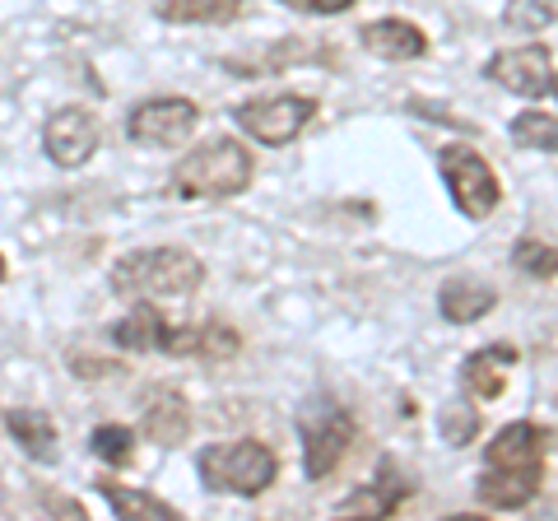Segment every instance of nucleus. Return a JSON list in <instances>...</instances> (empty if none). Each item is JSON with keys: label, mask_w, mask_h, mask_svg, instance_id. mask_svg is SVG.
Here are the masks:
<instances>
[{"label": "nucleus", "mask_w": 558, "mask_h": 521, "mask_svg": "<svg viewBox=\"0 0 558 521\" xmlns=\"http://www.w3.org/2000/svg\"><path fill=\"white\" fill-rule=\"evenodd\" d=\"M517 368V350L512 344H484V350L465 354L461 363V381L475 401H498L508 391V373Z\"/></svg>", "instance_id": "nucleus-13"}, {"label": "nucleus", "mask_w": 558, "mask_h": 521, "mask_svg": "<svg viewBox=\"0 0 558 521\" xmlns=\"http://www.w3.org/2000/svg\"><path fill=\"white\" fill-rule=\"evenodd\" d=\"M0 280H5V256H0Z\"/></svg>", "instance_id": "nucleus-28"}, {"label": "nucleus", "mask_w": 558, "mask_h": 521, "mask_svg": "<svg viewBox=\"0 0 558 521\" xmlns=\"http://www.w3.org/2000/svg\"><path fill=\"white\" fill-rule=\"evenodd\" d=\"M359 428L349 420L344 410H326L317 424H307V443H303V471L307 480H326L340 471V461L349 457V447H354Z\"/></svg>", "instance_id": "nucleus-10"}, {"label": "nucleus", "mask_w": 558, "mask_h": 521, "mask_svg": "<svg viewBox=\"0 0 558 521\" xmlns=\"http://www.w3.org/2000/svg\"><path fill=\"white\" fill-rule=\"evenodd\" d=\"M438 172H442L451 201H457V210L465 219H475V223L494 219V210L502 205V182L475 145H442L438 149Z\"/></svg>", "instance_id": "nucleus-4"}, {"label": "nucleus", "mask_w": 558, "mask_h": 521, "mask_svg": "<svg viewBox=\"0 0 558 521\" xmlns=\"http://www.w3.org/2000/svg\"><path fill=\"white\" fill-rule=\"evenodd\" d=\"M5 428H10V438L20 443V451L28 461L51 465L61 457V433H57V420H51L47 410H10Z\"/></svg>", "instance_id": "nucleus-17"}, {"label": "nucleus", "mask_w": 558, "mask_h": 521, "mask_svg": "<svg viewBox=\"0 0 558 521\" xmlns=\"http://www.w3.org/2000/svg\"><path fill=\"white\" fill-rule=\"evenodd\" d=\"M363 51L377 61H418L428 51V33L410 20H373L363 28Z\"/></svg>", "instance_id": "nucleus-16"}, {"label": "nucleus", "mask_w": 558, "mask_h": 521, "mask_svg": "<svg viewBox=\"0 0 558 521\" xmlns=\"http://www.w3.org/2000/svg\"><path fill=\"white\" fill-rule=\"evenodd\" d=\"M512 145L554 154V145H558V121H554V112H545V108H526V112L512 121Z\"/></svg>", "instance_id": "nucleus-21"}, {"label": "nucleus", "mask_w": 558, "mask_h": 521, "mask_svg": "<svg viewBox=\"0 0 558 521\" xmlns=\"http://www.w3.org/2000/svg\"><path fill=\"white\" fill-rule=\"evenodd\" d=\"M70 373H75L80 381H108V377H121V363H117V359H98V354L75 350V354H70Z\"/></svg>", "instance_id": "nucleus-26"}, {"label": "nucleus", "mask_w": 558, "mask_h": 521, "mask_svg": "<svg viewBox=\"0 0 558 521\" xmlns=\"http://www.w3.org/2000/svg\"><path fill=\"white\" fill-rule=\"evenodd\" d=\"M312 117H317V102L307 94H270V98H252V102H242V108H233V126L247 135V141L279 149V145L299 141Z\"/></svg>", "instance_id": "nucleus-5"}, {"label": "nucleus", "mask_w": 558, "mask_h": 521, "mask_svg": "<svg viewBox=\"0 0 558 521\" xmlns=\"http://www.w3.org/2000/svg\"><path fill=\"white\" fill-rule=\"evenodd\" d=\"M140 433L159 447H178L191 438V405L182 391L172 387H154L145 396V414H140Z\"/></svg>", "instance_id": "nucleus-12"}, {"label": "nucleus", "mask_w": 558, "mask_h": 521, "mask_svg": "<svg viewBox=\"0 0 558 521\" xmlns=\"http://www.w3.org/2000/svg\"><path fill=\"white\" fill-rule=\"evenodd\" d=\"M438 428H442V443L465 447V443L480 433V414H475V410H465V405H447V410H442V420H438Z\"/></svg>", "instance_id": "nucleus-25"}, {"label": "nucleus", "mask_w": 558, "mask_h": 521, "mask_svg": "<svg viewBox=\"0 0 558 521\" xmlns=\"http://www.w3.org/2000/svg\"><path fill=\"white\" fill-rule=\"evenodd\" d=\"M502 24L517 28V33H539L554 24V0H508L502 10Z\"/></svg>", "instance_id": "nucleus-23"}, {"label": "nucleus", "mask_w": 558, "mask_h": 521, "mask_svg": "<svg viewBox=\"0 0 558 521\" xmlns=\"http://www.w3.org/2000/svg\"><path fill=\"white\" fill-rule=\"evenodd\" d=\"M512 260L526 275H535V280H554V270H558V260H554V242H539V238H521L517 242V252H512Z\"/></svg>", "instance_id": "nucleus-24"}, {"label": "nucleus", "mask_w": 558, "mask_h": 521, "mask_svg": "<svg viewBox=\"0 0 558 521\" xmlns=\"http://www.w3.org/2000/svg\"><path fill=\"white\" fill-rule=\"evenodd\" d=\"M205 284V260L186 247H145L112 266V289L121 299L159 303V299H191Z\"/></svg>", "instance_id": "nucleus-1"}, {"label": "nucleus", "mask_w": 558, "mask_h": 521, "mask_svg": "<svg viewBox=\"0 0 558 521\" xmlns=\"http://www.w3.org/2000/svg\"><path fill=\"white\" fill-rule=\"evenodd\" d=\"M252 149L219 135V141H205L191 154H182L178 168H172V191L182 201H229L242 196L252 186Z\"/></svg>", "instance_id": "nucleus-2"}, {"label": "nucleus", "mask_w": 558, "mask_h": 521, "mask_svg": "<svg viewBox=\"0 0 558 521\" xmlns=\"http://www.w3.org/2000/svg\"><path fill=\"white\" fill-rule=\"evenodd\" d=\"M438 307L451 326H475L480 317H488V312L498 307V293H494V284L475 280V275H451L438 289Z\"/></svg>", "instance_id": "nucleus-15"}, {"label": "nucleus", "mask_w": 558, "mask_h": 521, "mask_svg": "<svg viewBox=\"0 0 558 521\" xmlns=\"http://www.w3.org/2000/svg\"><path fill=\"white\" fill-rule=\"evenodd\" d=\"M400 498H405V484H396V465H381L368 489H359L354 498L344 502V512H354V517H391L400 508Z\"/></svg>", "instance_id": "nucleus-19"}, {"label": "nucleus", "mask_w": 558, "mask_h": 521, "mask_svg": "<svg viewBox=\"0 0 558 521\" xmlns=\"http://www.w3.org/2000/svg\"><path fill=\"white\" fill-rule=\"evenodd\" d=\"M545 457H549V428H539L531 420L498 428L494 443L484 447L488 465H545Z\"/></svg>", "instance_id": "nucleus-14"}, {"label": "nucleus", "mask_w": 558, "mask_h": 521, "mask_svg": "<svg viewBox=\"0 0 558 521\" xmlns=\"http://www.w3.org/2000/svg\"><path fill=\"white\" fill-rule=\"evenodd\" d=\"M98 494L112 502L117 517H140V521H178V517H182L178 508H172V502L154 498V494H145V489H121V484H112V480H102Z\"/></svg>", "instance_id": "nucleus-18"}, {"label": "nucleus", "mask_w": 558, "mask_h": 521, "mask_svg": "<svg viewBox=\"0 0 558 521\" xmlns=\"http://www.w3.org/2000/svg\"><path fill=\"white\" fill-rule=\"evenodd\" d=\"M159 331H163V317L154 307H135L131 317H121L112 326V340L121 344V350L131 354H159Z\"/></svg>", "instance_id": "nucleus-20"}, {"label": "nucleus", "mask_w": 558, "mask_h": 521, "mask_svg": "<svg viewBox=\"0 0 558 521\" xmlns=\"http://www.w3.org/2000/svg\"><path fill=\"white\" fill-rule=\"evenodd\" d=\"M488 80L502 84L508 94H521V98H549L554 94V51L549 47H512V51H498V57H488Z\"/></svg>", "instance_id": "nucleus-8"}, {"label": "nucleus", "mask_w": 558, "mask_h": 521, "mask_svg": "<svg viewBox=\"0 0 558 521\" xmlns=\"http://www.w3.org/2000/svg\"><path fill=\"white\" fill-rule=\"evenodd\" d=\"M201 480L215 494H233V498H260L279 480V457L256 443V438H238V443H215L201 451L196 461Z\"/></svg>", "instance_id": "nucleus-3"}, {"label": "nucleus", "mask_w": 558, "mask_h": 521, "mask_svg": "<svg viewBox=\"0 0 558 521\" xmlns=\"http://www.w3.org/2000/svg\"><path fill=\"white\" fill-rule=\"evenodd\" d=\"M159 354H172V359H238L242 354V331L223 322H196V326H168L159 331Z\"/></svg>", "instance_id": "nucleus-9"}, {"label": "nucleus", "mask_w": 558, "mask_h": 521, "mask_svg": "<svg viewBox=\"0 0 558 521\" xmlns=\"http://www.w3.org/2000/svg\"><path fill=\"white\" fill-rule=\"evenodd\" d=\"M539 484H545V465H484L480 475V502L484 508H498V512H517L535 502Z\"/></svg>", "instance_id": "nucleus-11"}, {"label": "nucleus", "mask_w": 558, "mask_h": 521, "mask_svg": "<svg viewBox=\"0 0 558 521\" xmlns=\"http://www.w3.org/2000/svg\"><path fill=\"white\" fill-rule=\"evenodd\" d=\"M279 5L293 14H344V10H354L359 0H279Z\"/></svg>", "instance_id": "nucleus-27"}, {"label": "nucleus", "mask_w": 558, "mask_h": 521, "mask_svg": "<svg viewBox=\"0 0 558 521\" xmlns=\"http://www.w3.org/2000/svg\"><path fill=\"white\" fill-rule=\"evenodd\" d=\"M102 145V121L89 108H61L43 126V154L57 168H84Z\"/></svg>", "instance_id": "nucleus-7"}, {"label": "nucleus", "mask_w": 558, "mask_h": 521, "mask_svg": "<svg viewBox=\"0 0 558 521\" xmlns=\"http://www.w3.org/2000/svg\"><path fill=\"white\" fill-rule=\"evenodd\" d=\"M89 451L108 465H131L135 461V433L126 424H98L89 433Z\"/></svg>", "instance_id": "nucleus-22"}, {"label": "nucleus", "mask_w": 558, "mask_h": 521, "mask_svg": "<svg viewBox=\"0 0 558 521\" xmlns=\"http://www.w3.org/2000/svg\"><path fill=\"white\" fill-rule=\"evenodd\" d=\"M201 126V108L182 94H168V98H145L140 108L126 117V135L135 145H149V149H168V145H186L191 131Z\"/></svg>", "instance_id": "nucleus-6"}]
</instances>
